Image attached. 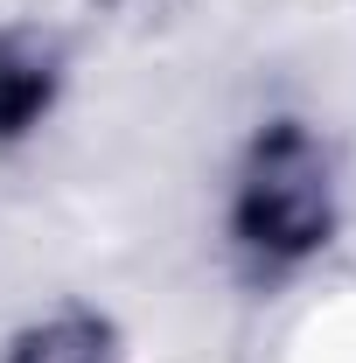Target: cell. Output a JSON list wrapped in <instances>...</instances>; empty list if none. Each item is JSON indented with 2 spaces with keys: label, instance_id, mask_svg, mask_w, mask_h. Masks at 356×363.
<instances>
[{
  "label": "cell",
  "instance_id": "2",
  "mask_svg": "<svg viewBox=\"0 0 356 363\" xmlns=\"http://www.w3.org/2000/svg\"><path fill=\"white\" fill-rule=\"evenodd\" d=\"M14 363H105V350H98V328L63 321V328H43V335H35Z\"/></svg>",
  "mask_w": 356,
  "mask_h": 363
},
{
  "label": "cell",
  "instance_id": "1",
  "mask_svg": "<svg viewBox=\"0 0 356 363\" xmlns=\"http://www.w3.org/2000/svg\"><path fill=\"white\" fill-rule=\"evenodd\" d=\"M252 230L259 245H308L321 230V161L301 140L266 154V168L252 182Z\"/></svg>",
  "mask_w": 356,
  "mask_h": 363
}]
</instances>
